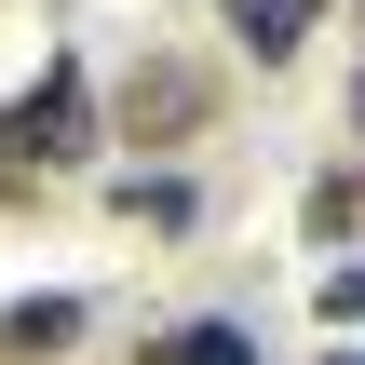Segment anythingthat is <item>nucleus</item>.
<instances>
[{"label":"nucleus","instance_id":"1","mask_svg":"<svg viewBox=\"0 0 365 365\" xmlns=\"http://www.w3.org/2000/svg\"><path fill=\"white\" fill-rule=\"evenodd\" d=\"M217 14H230V41H244L257 68H284V54L325 27V0H217Z\"/></svg>","mask_w":365,"mask_h":365},{"label":"nucleus","instance_id":"2","mask_svg":"<svg viewBox=\"0 0 365 365\" xmlns=\"http://www.w3.org/2000/svg\"><path fill=\"white\" fill-rule=\"evenodd\" d=\"M81 339V298H14L0 312V365H41V352H68Z\"/></svg>","mask_w":365,"mask_h":365},{"label":"nucleus","instance_id":"3","mask_svg":"<svg viewBox=\"0 0 365 365\" xmlns=\"http://www.w3.org/2000/svg\"><path fill=\"white\" fill-rule=\"evenodd\" d=\"M149 365H257V339H244L230 312H203V325H176V339H163Z\"/></svg>","mask_w":365,"mask_h":365},{"label":"nucleus","instance_id":"4","mask_svg":"<svg viewBox=\"0 0 365 365\" xmlns=\"http://www.w3.org/2000/svg\"><path fill=\"white\" fill-rule=\"evenodd\" d=\"M122 122H135V135H149V122H203V81H190V68H163V81H135V95H122Z\"/></svg>","mask_w":365,"mask_h":365},{"label":"nucleus","instance_id":"5","mask_svg":"<svg viewBox=\"0 0 365 365\" xmlns=\"http://www.w3.org/2000/svg\"><path fill=\"white\" fill-rule=\"evenodd\" d=\"M312 312L352 339V325H365V257H325V271H312Z\"/></svg>","mask_w":365,"mask_h":365},{"label":"nucleus","instance_id":"6","mask_svg":"<svg viewBox=\"0 0 365 365\" xmlns=\"http://www.w3.org/2000/svg\"><path fill=\"white\" fill-rule=\"evenodd\" d=\"M122 217H149V230H190V176H122Z\"/></svg>","mask_w":365,"mask_h":365},{"label":"nucleus","instance_id":"7","mask_svg":"<svg viewBox=\"0 0 365 365\" xmlns=\"http://www.w3.org/2000/svg\"><path fill=\"white\" fill-rule=\"evenodd\" d=\"M352 135H365V81H352Z\"/></svg>","mask_w":365,"mask_h":365}]
</instances>
